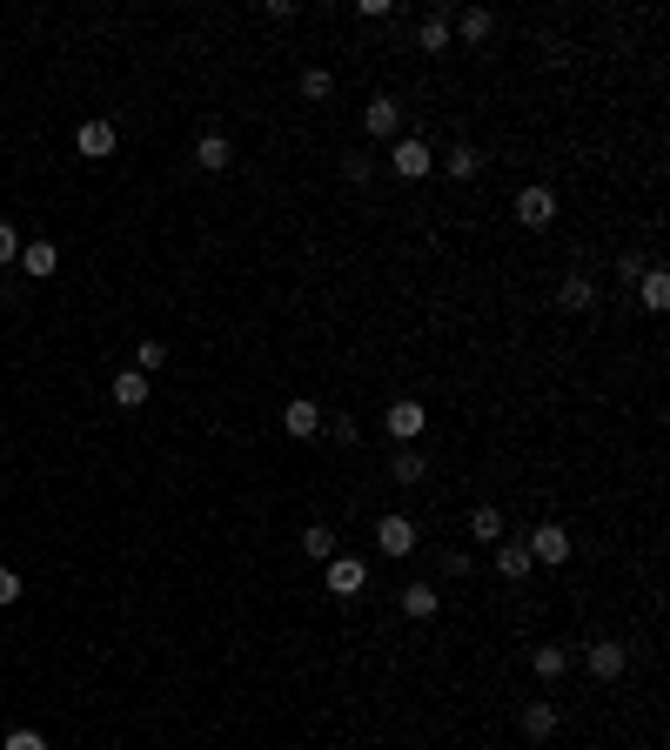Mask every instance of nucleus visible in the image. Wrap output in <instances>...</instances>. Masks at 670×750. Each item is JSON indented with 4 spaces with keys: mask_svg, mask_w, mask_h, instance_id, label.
Returning a JSON list of instances; mask_svg holds the SVG:
<instances>
[{
    "mask_svg": "<svg viewBox=\"0 0 670 750\" xmlns=\"http://www.w3.org/2000/svg\"><path fill=\"white\" fill-rule=\"evenodd\" d=\"M7 603H21V576L0 563V610H7Z\"/></svg>",
    "mask_w": 670,
    "mask_h": 750,
    "instance_id": "nucleus-32",
    "label": "nucleus"
},
{
    "mask_svg": "<svg viewBox=\"0 0 670 750\" xmlns=\"http://www.w3.org/2000/svg\"><path fill=\"white\" fill-rule=\"evenodd\" d=\"M516 724H523V737H530V744H550V737H557V710L543 704V697H523Z\"/></svg>",
    "mask_w": 670,
    "mask_h": 750,
    "instance_id": "nucleus-9",
    "label": "nucleus"
},
{
    "mask_svg": "<svg viewBox=\"0 0 670 750\" xmlns=\"http://www.w3.org/2000/svg\"><path fill=\"white\" fill-rule=\"evenodd\" d=\"M382 429H389V436H396L402 449H409V442H423V429H429V409H423V402H409V396H402V402H389V416H382Z\"/></svg>",
    "mask_w": 670,
    "mask_h": 750,
    "instance_id": "nucleus-4",
    "label": "nucleus"
},
{
    "mask_svg": "<svg viewBox=\"0 0 670 750\" xmlns=\"http://www.w3.org/2000/svg\"><path fill=\"white\" fill-rule=\"evenodd\" d=\"M389 476H396L402 489H416V483H423V456H416V449H396V463H389Z\"/></svg>",
    "mask_w": 670,
    "mask_h": 750,
    "instance_id": "nucleus-25",
    "label": "nucleus"
},
{
    "mask_svg": "<svg viewBox=\"0 0 670 750\" xmlns=\"http://www.w3.org/2000/svg\"><path fill=\"white\" fill-rule=\"evenodd\" d=\"M389 175H402V181L436 175V155H429V141H423V134H402L396 148H389Z\"/></svg>",
    "mask_w": 670,
    "mask_h": 750,
    "instance_id": "nucleus-2",
    "label": "nucleus"
},
{
    "mask_svg": "<svg viewBox=\"0 0 670 750\" xmlns=\"http://www.w3.org/2000/svg\"><path fill=\"white\" fill-rule=\"evenodd\" d=\"M416 41H423V54H443L449 47V14H429V21L416 27Z\"/></svg>",
    "mask_w": 670,
    "mask_h": 750,
    "instance_id": "nucleus-24",
    "label": "nucleus"
},
{
    "mask_svg": "<svg viewBox=\"0 0 670 750\" xmlns=\"http://www.w3.org/2000/svg\"><path fill=\"white\" fill-rule=\"evenodd\" d=\"M530 670L543 677V684H557L563 670H570V650H563V643H536V650H530Z\"/></svg>",
    "mask_w": 670,
    "mask_h": 750,
    "instance_id": "nucleus-16",
    "label": "nucleus"
},
{
    "mask_svg": "<svg viewBox=\"0 0 670 750\" xmlns=\"http://www.w3.org/2000/svg\"><path fill=\"white\" fill-rule=\"evenodd\" d=\"M0 750H47V737H41V730H7V744H0Z\"/></svg>",
    "mask_w": 670,
    "mask_h": 750,
    "instance_id": "nucleus-30",
    "label": "nucleus"
},
{
    "mask_svg": "<svg viewBox=\"0 0 670 750\" xmlns=\"http://www.w3.org/2000/svg\"><path fill=\"white\" fill-rule=\"evenodd\" d=\"M369 590V563L362 556H329V596H362Z\"/></svg>",
    "mask_w": 670,
    "mask_h": 750,
    "instance_id": "nucleus-6",
    "label": "nucleus"
},
{
    "mask_svg": "<svg viewBox=\"0 0 670 750\" xmlns=\"http://www.w3.org/2000/svg\"><path fill=\"white\" fill-rule=\"evenodd\" d=\"M302 94H309V101H329L335 74H329V67H302Z\"/></svg>",
    "mask_w": 670,
    "mask_h": 750,
    "instance_id": "nucleus-26",
    "label": "nucleus"
},
{
    "mask_svg": "<svg viewBox=\"0 0 670 750\" xmlns=\"http://www.w3.org/2000/svg\"><path fill=\"white\" fill-rule=\"evenodd\" d=\"M563 309H597V282H590V275H563Z\"/></svg>",
    "mask_w": 670,
    "mask_h": 750,
    "instance_id": "nucleus-22",
    "label": "nucleus"
},
{
    "mask_svg": "<svg viewBox=\"0 0 670 750\" xmlns=\"http://www.w3.org/2000/svg\"><path fill=\"white\" fill-rule=\"evenodd\" d=\"M282 429H289L295 442H315L322 436V409H315V402H289V409H282Z\"/></svg>",
    "mask_w": 670,
    "mask_h": 750,
    "instance_id": "nucleus-12",
    "label": "nucleus"
},
{
    "mask_svg": "<svg viewBox=\"0 0 670 750\" xmlns=\"http://www.w3.org/2000/svg\"><path fill=\"white\" fill-rule=\"evenodd\" d=\"M195 161H201V175H222L228 161H235V148H228V134H201V141H195Z\"/></svg>",
    "mask_w": 670,
    "mask_h": 750,
    "instance_id": "nucleus-14",
    "label": "nucleus"
},
{
    "mask_svg": "<svg viewBox=\"0 0 670 750\" xmlns=\"http://www.w3.org/2000/svg\"><path fill=\"white\" fill-rule=\"evenodd\" d=\"M516 221H523V228H550V221H557V195H550L543 181L516 188Z\"/></svg>",
    "mask_w": 670,
    "mask_h": 750,
    "instance_id": "nucleus-5",
    "label": "nucleus"
},
{
    "mask_svg": "<svg viewBox=\"0 0 670 750\" xmlns=\"http://www.w3.org/2000/svg\"><path fill=\"white\" fill-rule=\"evenodd\" d=\"M376 550L382 556H416V523H409V516H382L376 523Z\"/></svg>",
    "mask_w": 670,
    "mask_h": 750,
    "instance_id": "nucleus-8",
    "label": "nucleus"
},
{
    "mask_svg": "<svg viewBox=\"0 0 670 750\" xmlns=\"http://www.w3.org/2000/svg\"><path fill=\"white\" fill-rule=\"evenodd\" d=\"M369 175H376V161H369V155H349V161H342V181H369Z\"/></svg>",
    "mask_w": 670,
    "mask_h": 750,
    "instance_id": "nucleus-31",
    "label": "nucleus"
},
{
    "mask_svg": "<svg viewBox=\"0 0 670 750\" xmlns=\"http://www.w3.org/2000/svg\"><path fill=\"white\" fill-rule=\"evenodd\" d=\"M443 175H456V181H476V175H483V155H476V148L463 141V148H449V155H443Z\"/></svg>",
    "mask_w": 670,
    "mask_h": 750,
    "instance_id": "nucleus-21",
    "label": "nucleus"
},
{
    "mask_svg": "<svg viewBox=\"0 0 670 750\" xmlns=\"http://www.w3.org/2000/svg\"><path fill=\"white\" fill-rule=\"evenodd\" d=\"M362 128H369V134H382V141H389V134L402 128V101H389V94H376V101H369V108H362Z\"/></svg>",
    "mask_w": 670,
    "mask_h": 750,
    "instance_id": "nucleus-11",
    "label": "nucleus"
},
{
    "mask_svg": "<svg viewBox=\"0 0 670 750\" xmlns=\"http://www.w3.org/2000/svg\"><path fill=\"white\" fill-rule=\"evenodd\" d=\"M302 556H309V563H329V556H335V530L309 523V530H302Z\"/></svg>",
    "mask_w": 670,
    "mask_h": 750,
    "instance_id": "nucleus-23",
    "label": "nucleus"
},
{
    "mask_svg": "<svg viewBox=\"0 0 670 750\" xmlns=\"http://www.w3.org/2000/svg\"><path fill=\"white\" fill-rule=\"evenodd\" d=\"M114 141H121V134H114V121H101V114L74 128V148H81L88 161H108V155H114Z\"/></svg>",
    "mask_w": 670,
    "mask_h": 750,
    "instance_id": "nucleus-7",
    "label": "nucleus"
},
{
    "mask_svg": "<svg viewBox=\"0 0 670 750\" xmlns=\"http://www.w3.org/2000/svg\"><path fill=\"white\" fill-rule=\"evenodd\" d=\"M21 262V235H14V221H0V268Z\"/></svg>",
    "mask_w": 670,
    "mask_h": 750,
    "instance_id": "nucleus-28",
    "label": "nucleus"
},
{
    "mask_svg": "<svg viewBox=\"0 0 670 750\" xmlns=\"http://www.w3.org/2000/svg\"><path fill=\"white\" fill-rule=\"evenodd\" d=\"M449 34H463V41H490V34H496V14H490V7H463V14L449 21Z\"/></svg>",
    "mask_w": 670,
    "mask_h": 750,
    "instance_id": "nucleus-17",
    "label": "nucleus"
},
{
    "mask_svg": "<svg viewBox=\"0 0 670 750\" xmlns=\"http://www.w3.org/2000/svg\"><path fill=\"white\" fill-rule=\"evenodd\" d=\"M396 603H402V617H416V623H423V617H436V610H443V596L429 590V583H409V590H402Z\"/></svg>",
    "mask_w": 670,
    "mask_h": 750,
    "instance_id": "nucleus-18",
    "label": "nucleus"
},
{
    "mask_svg": "<svg viewBox=\"0 0 670 750\" xmlns=\"http://www.w3.org/2000/svg\"><path fill=\"white\" fill-rule=\"evenodd\" d=\"M322 436H329V442H342V449H349V442H356L362 429H356V422H349V416H335V422H322Z\"/></svg>",
    "mask_w": 670,
    "mask_h": 750,
    "instance_id": "nucleus-29",
    "label": "nucleus"
},
{
    "mask_svg": "<svg viewBox=\"0 0 670 750\" xmlns=\"http://www.w3.org/2000/svg\"><path fill=\"white\" fill-rule=\"evenodd\" d=\"M469 543H503V509H496V503L469 509Z\"/></svg>",
    "mask_w": 670,
    "mask_h": 750,
    "instance_id": "nucleus-15",
    "label": "nucleus"
},
{
    "mask_svg": "<svg viewBox=\"0 0 670 750\" xmlns=\"http://www.w3.org/2000/svg\"><path fill=\"white\" fill-rule=\"evenodd\" d=\"M161 362H168V349H161V342H141V349H134V369H141V375H155Z\"/></svg>",
    "mask_w": 670,
    "mask_h": 750,
    "instance_id": "nucleus-27",
    "label": "nucleus"
},
{
    "mask_svg": "<svg viewBox=\"0 0 670 750\" xmlns=\"http://www.w3.org/2000/svg\"><path fill=\"white\" fill-rule=\"evenodd\" d=\"M114 402H121V409H141V402H148V375L121 369V375H114Z\"/></svg>",
    "mask_w": 670,
    "mask_h": 750,
    "instance_id": "nucleus-19",
    "label": "nucleus"
},
{
    "mask_svg": "<svg viewBox=\"0 0 670 750\" xmlns=\"http://www.w3.org/2000/svg\"><path fill=\"white\" fill-rule=\"evenodd\" d=\"M530 570H536V563H530V550L503 536V543H496V576H503V583H523V576H530Z\"/></svg>",
    "mask_w": 670,
    "mask_h": 750,
    "instance_id": "nucleus-13",
    "label": "nucleus"
},
{
    "mask_svg": "<svg viewBox=\"0 0 670 750\" xmlns=\"http://www.w3.org/2000/svg\"><path fill=\"white\" fill-rule=\"evenodd\" d=\"M583 670L597 677V684H617L630 670V643L624 637H590V650H583Z\"/></svg>",
    "mask_w": 670,
    "mask_h": 750,
    "instance_id": "nucleus-1",
    "label": "nucleus"
},
{
    "mask_svg": "<svg viewBox=\"0 0 670 750\" xmlns=\"http://www.w3.org/2000/svg\"><path fill=\"white\" fill-rule=\"evenodd\" d=\"M21 275H34V282H47V275H54V268H61V248L54 242H21Z\"/></svg>",
    "mask_w": 670,
    "mask_h": 750,
    "instance_id": "nucleus-10",
    "label": "nucleus"
},
{
    "mask_svg": "<svg viewBox=\"0 0 670 750\" xmlns=\"http://www.w3.org/2000/svg\"><path fill=\"white\" fill-rule=\"evenodd\" d=\"M637 288H644V309H650V315H657V309H664V302H670V275H664V268H657V262H650L644 275H637Z\"/></svg>",
    "mask_w": 670,
    "mask_h": 750,
    "instance_id": "nucleus-20",
    "label": "nucleus"
},
{
    "mask_svg": "<svg viewBox=\"0 0 670 750\" xmlns=\"http://www.w3.org/2000/svg\"><path fill=\"white\" fill-rule=\"evenodd\" d=\"M523 550H530V563H570V550H577V543H570V530H563V523H536V530L523 536Z\"/></svg>",
    "mask_w": 670,
    "mask_h": 750,
    "instance_id": "nucleus-3",
    "label": "nucleus"
}]
</instances>
